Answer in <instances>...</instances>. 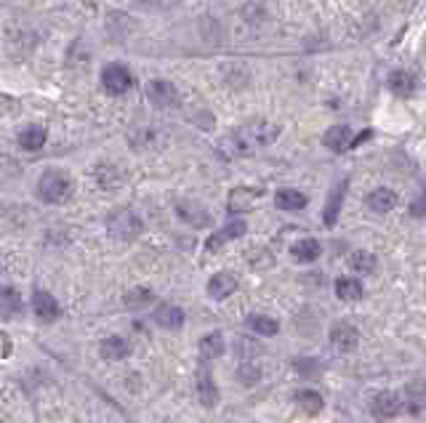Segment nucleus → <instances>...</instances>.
<instances>
[{
	"instance_id": "nucleus-14",
	"label": "nucleus",
	"mask_w": 426,
	"mask_h": 423,
	"mask_svg": "<svg viewBox=\"0 0 426 423\" xmlns=\"http://www.w3.org/2000/svg\"><path fill=\"white\" fill-rule=\"evenodd\" d=\"M344 192H346V182H339L333 187V192H330L328 203L322 208V224L325 227H333L336 224V218L341 213V200H344Z\"/></svg>"
},
{
	"instance_id": "nucleus-20",
	"label": "nucleus",
	"mask_w": 426,
	"mask_h": 423,
	"mask_svg": "<svg viewBox=\"0 0 426 423\" xmlns=\"http://www.w3.org/2000/svg\"><path fill=\"white\" fill-rule=\"evenodd\" d=\"M363 282L354 277H339L336 279V296H339L341 301H360L363 298Z\"/></svg>"
},
{
	"instance_id": "nucleus-8",
	"label": "nucleus",
	"mask_w": 426,
	"mask_h": 423,
	"mask_svg": "<svg viewBox=\"0 0 426 423\" xmlns=\"http://www.w3.org/2000/svg\"><path fill=\"white\" fill-rule=\"evenodd\" d=\"M234 291H237V279H234L232 272H219V274H213V277L208 279V296L213 301H224Z\"/></svg>"
},
{
	"instance_id": "nucleus-27",
	"label": "nucleus",
	"mask_w": 426,
	"mask_h": 423,
	"mask_svg": "<svg viewBox=\"0 0 426 423\" xmlns=\"http://www.w3.org/2000/svg\"><path fill=\"white\" fill-rule=\"evenodd\" d=\"M179 216L187 224H192V227H206L208 221H211L208 210H203L200 206H189V203H179Z\"/></svg>"
},
{
	"instance_id": "nucleus-18",
	"label": "nucleus",
	"mask_w": 426,
	"mask_h": 423,
	"mask_svg": "<svg viewBox=\"0 0 426 423\" xmlns=\"http://www.w3.org/2000/svg\"><path fill=\"white\" fill-rule=\"evenodd\" d=\"M306 203H309V197L299 189H280L275 194V206L280 210H304Z\"/></svg>"
},
{
	"instance_id": "nucleus-9",
	"label": "nucleus",
	"mask_w": 426,
	"mask_h": 423,
	"mask_svg": "<svg viewBox=\"0 0 426 423\" xmlns=\"http://www.w3.org/2000/svg\"><path fill=\"white\" fill-rule=\"evenodd\" d=\"M245 229H248V224H245L243 218H234V221H230V224H227L224 229L216 232L213 237H208L206 248H208V251H219L221 245H227V242L237 240V237H243Z\"/></svg>"
},
{
	"instance_id": "nucleus-19",
	"label": "nucleus",
	"mask_w": 426,
	"mask_h": 423,
	"mask_svg": "<svg viewBox=\"0 0 426 423\" xmlns=\"http://www.w3.org/2000/svg\"><path fill=\"white\" fill-rule=\"evenodd\" d=\"M322 144L328 146V149H333V152L346 149V146L352 144V128H349V125H333L330 131H325Z\"/></svg>"
},
{
	"instance_id": "nucleus-5",
	"label": "nucleus",
	"mask_w": 426,
	"mask_h": 423,
	"mask_svg": "<svg viewBox=\"0 0 426 423\" xmlns=\"http://www.w3.org/2000/svg\"><path fill=\"white\" fill-rule=\"evenodd\" d=\"M330 343H333V349L339 351V354H349V351L357 349L360 333L349 322H336V325L330 327Z\"/></svg>"
},
{
	"instance_id": "nucleus-13",
	"label": "nucleus",
	"mask_w": 426,
	"mask_h": 423,
	"mask_svg": "<svg viewBox=\"0 0 426 423\" xmlns=\"http://www.w3.org/2000/svg\"><path fill=\"white\" fill-rule=\"evenodd\" d=\"M128 341L120 339V336H110V339L101 341V346H99V354L104 357V360H110V362H118V360H125L128 357Z\"/></svg>"
},
{
	"instance_id": "nucleus-3",
	"label": "nucleus",
	"mask_w": 426,
	"mask_h": 423,
	"mask_svg": "<svg viewBox=\"0 0 426 423\" xmlns=\"http://www.w3.org/2000/svg\"><path fill=\"white\" fill-rule=\"evenodd\" d=\"M261 197H264L261 187H234L230 192V200H227V210L230 213H248L261 203Z\"/></svg>"
},
{
	"instance_id": "nucleus-22",
	"label": "nucleus",
	"mask_w": 426,
	"mask_h": 423,
	"mask_svg": "<svg viewBox=\"0 0 426 423\" xmlns=\"http://www.w3.org/2000/svg\"><path fill=\"white\" fill-rule=\"evenodd\" d=\"M293 402L306 412V415H317V412L322 410V397L312 391V389H301V391H296L293 394Z\"/></svg>"
},
{
	"instance_id": "nucleus-30",
	"label": "nucleus",
	"mask_w": 426,
	"mask_h": 423,
	"mask_svg": "<svg viewBox=\"0 0 426 423\" xmlns=\"http://www.w3.org/2000/svg\"><path fill=\"white\" fill-rule=\"evenodd\" d=\"M237 378L243 381L245 386H253L256 381L261 378V367H258V365H253V362L240 365V367H237Z\"/></svg>"
},
{
	"instance_id": "nucleus-26",
	"label": "nucleus",
	"mask_w": 426,
	"mask_h": 423,
	"mask_svg": "<svg viewBox=\"0 0 426 423\" xmlns=\"http://www.w3.org/2000/svg\"><path fill=\"white\" fill-rule=\"evenodd\" d=\"M349 266H352L357 274H373L376 272V255L368 253V251H354L349 255Z\"/></svg>"
},
{
	"instance_id": "nucleus-1",
	"label": "nucleus",
	"mask_w": 426,
	"mask_h": 423,
	"mask_svg": "<svg viewBox=\"0 0 426 423\" xmlns=\"http://www.w3.org/2000/svg\"><path fill=\"white\" fill-rule=\"evenodd\" d=\"M37 192L46 203L59 206L64 200H70L75 192V182L67 170H46L43 179L37 182Z\"/></svg>"
},
{
	"instance_id": "nucleus-23",
	"label": "nucleus",
	"mask_w": 426,
	"mask_h": 423,
	"mask_svg": "<svg viewBox=\"0 0 426 423\" xmlns=\"http://www.w3.org/2000/svg\"><path fill=\"white\" fill-rule=\"evenodd\" d=\"M405 394H408V408L413 412L424 410L426 405V381L424 378H415V381H411L408 386H405Z\"/></svg>"
},
{
	"instance_id": "nucleus-34",
	"label": "nucleus",
	"mask_w": 426,
	"mask_h": 423,
	"mask_svg": "<svg viewBox=\"0 0 426 423\" xmlns=\"http://www.w3.org/2000/svg\"><path fill=\"white\" fill-rule=\"evenodd\" d=\"M251 343H253V341H248V339L237 341V354H240V351H243V354H256L258 346H251Z\"/></svg>"
},
{
	"instance_id": "nucleus-24",
	"label": "nucleus",
	"mask_w": 426,
	"mask_h": 423,
	"mask_svg": "<svg viewBox=\"0 0 426 423\" xmlns=\"http://www.w3.org/2000/svg\"><path fill=\"white\" fill-rule=\"evenodd\" d=\"M46 139H49V131L43 125H30L19 136V144L25 146V149H30V152H35V149H40V146L46 144Z\"/></svg>"
},
{
	"instance_id": "nucleus-25",
	"label": "nucleus",
	"mask_w": 426,
	"mask_h": 423,
	"mask_svg": "<svg viewBox=\"0 0 426 423\" xmlns=\"http://www.w3.org/2000/svg\"><path fill=\"white\" fill-rule=\"evenodd\" d=\"M387 85H389V91L394 94V96H411L413 94V77L408 72H402V70H397V72L389 75V80H387Z\"/></svg>"
},
{
	"instance_id": "nucleus-29",
	"label": "nucleus",
	"mask_w": 426,
	"mask_h": 423,
	"mask_svg": "<svg viewBox=\"0 0 426 423\" xmlns=\"http://www.w3.org/2000/svg\"><path fill=\"white\" fill-rule=\"evenodd\" d=\"M248 264H251V269H269V266H275V258L267 248H256L248 253Z\"/></svg>"
},
{
	"instance_id": "nucleus-28",
	"label": "nucleus",
	"mask_w": 426,
	"mask_h": 423,
	"mask_svg": "<svg viewBox=\"0 0 426 423\" xmlns=\"http://www.w3.org/2000/svg\"><path fill=\"white\" fill-rule=\"evenodd\" d=\"M152 298H155L152 291H146V288H134V291L125 293V298H123V301H125L128 309H142V306H146Z\"/></svg>"
},
{
	"instance_id": "nucleus-15",
	"label": "nucleus",
	"mask_w": 426,
	"mask_h": 423,
	"mask_svg": "<svg viewBox=\"0 0 426 423\" xmlns=\"http://www.w3.org/2000/svg\"><path fill=\"white\" fill-rule=\"evenodd\" d=\"M394 206H397V192H391L387 187H378L368 194V208L376 213H389Z\"/></svg>"
},
{
	"instance_id": "nucleus-7",
	"label": "nucleus",
	"mask_w": 426,
	"mask_h": 423,
	"mask_svg": "<svg viewBox=\"0 0 426 423\" xmlns=\"http://www.w3.org/2000/svg\"><path fill=\"white\" fill-rule=\"evenodd\" d=\"M146 96H149V101L160 109H168L179 101L176 85L168 83V80H152V83L146 85Z\"/></svg>"
},
{
	"instance_id": "nucleus-4",
	"label": "nucleus",
	"mask_w": 426,
	"mask_h": 423,
	"mask_svg": "<svg viewBox=\"0 0 426 423\" xmlns=\"http://www.w3.org/2000/svg\"><path fill=\"white\" fill-rule=\"evenodd\" d=\"M101 85L107 88V94L120 96V94H125V91H131L134 77H131V72H128V67H123V64H107V67H104V72H101Z\"/></svg>"
},
{
	"instance_id": "nucleus-11",
	"label": "nucleus",
	"mask_w": 426,
	"mask_h": 423,
	"mask_svg": "<svg viewBox=\"0 0 426 423\" xmlns=\"http://www.w3.org/2000/svg\"><path fill=\"white\" fill-rule=\"evenodd\" d=\"M197 399L203 402V408H213L219 402V386L213 384L208 367H200V373H197Z\"/></svg>"
},
{
	"instance_id": "nucleus-21",
	"label": "nucleus",
	"mask_w": 426,
	"mask_h": 423,
	"mask_svg": "<svg viewBox=\"0 0 426 423\" xmlns=\"http://www.w3.org/2000/svg\"><path fill=\"white\" fill-rule=\"evenodd\" d=\"M221 354H224V336L219 330H213V333H208V336L200 339V357L203 360H219Z\"/></svg>"
},
{
	"instance_id": "nucleus-6",
	"label": "nucleus",
	"mask_w": 426,
	"mask_h": 423,
	"mask_svg": "<svg viewBox=\"0 0 426 423\" xmlns=\"http://www.w3.org/2000/svg\"><path fill=\"white\" fill-rule=\"evenodd\" d=\"M32 312H35V317L40 322H56L61 317V306L49 291H40V288H37V291L32 293Z\"/></svg>"
},
{
	"instance_id": "nucleus-32",
	"label": "nucleus",
	"mask_w": 426,
	"mask_h": 423,
	"mask_svg": "<svg viewBox=\"0 0 426 423\" xmlns=\"http://www.w3.org/2000/svg\"><path fill=\"white\" fill-rule=\"evenodd\" d=\"M296 370L301 375H306V378H315V375H320V367H317L315 360H299L296 362Z\"/></svg>"
},
{
	"instance_id": "nucleus-35",
	"label": "nucleus",
	"mask_w": 426,
	"mask_h": 423,
	"mask_svg": "<svg viewBox=\"0 0 426 423\" xmlns=\"http://www.w3.org/2000/svg\"><path fill=\"white\" fill-rule=\"evenodd\" d=\"M365 139H370V131H363V133H360V136H357V139H352V144H349V146L363 144V141H365Z\"/></svg>"
},
{
	"instance_id": "nucleus-33",
	"label": "nucleus",
	"mask_w": 426,
	"mask_h": 423,
	"mask_svg": "<svg viewBox=\"0 0 426 423\" xmlns=\"http://www.w3.org/2000/svg\"><path fill=\"white\" fill-rule=\"evenodd\" d=\"M408 213H411V216H415V218H424L426 216V192L421 194L418 200H413V203H411Z\"/></svg>"
},
{
	"instance_id": "nucleus-10",
	"label": "nucleus",
	"mask_w": 426,
	"mask_h": 423,
	"mask_svg": "<svg viewBox=\"0 0 426 423\" xmlns=\"http://www.w3.org/2000/svg\"><path fill=\"white\" fill-rule=\"evenodd\" d=\"M400 410H402V397L397 391H381V394L373 399V415L381 418V421L394 418Z\"/></svg>"
},
{
	"instance_id": "nucleus-2",
	"label": "nucleus",
	"mask_w": 426,
	"mask_h": 423,
	"mask_svg": "<svg viewBox=\"0 0 426 423\" xmlns=\"http://www.w3.org/2000/svg\"><path fill=\"white\" fill-rule=\"evenodd\" d=\"M107 229L118 240H136L142 234V229H144V224H142V218L136 216L134 210H115L107 218Z\"/></svg>"
},
{
	"instance_id": "nucleus-12",
	"label": "nucleus",
	"mask_w": 426,
	"mask_h": 423,
	"mask_svg": "<svg viewBox=\"0 0 426 423\" xmlns=\"http://www.w3.org/2000/svg\"><path fill=\"white\" fill-rule=\"evenodd\" d=\"M155 322L165 330H179L184 325V312L173 303H160L155 309Z\"/></svg>"
},
{
	"instance_id": "nucleus-31",
	"label": "nucleus",
	"mask_w": 426,
	"mask_h": 423,
	"mask_svg": "<svg viewBox=\"0 0 426 423\" xmlns=\"http://www.w3.org/2000/svg\"><path fill=\"white\" fill-rule=\"evenodd\" d=\"M22 309V301L13 291H0V312L11 315V312H19Z\"/></svg>"
},
{
	"instance_id": "nucleus-16",
	"label": "nucleus",
	"mask_w": 426,
	"mask_h": 423,
	"mask_svg": "<svg viewBox=\"0 0 426 423\" xmlns=\"http://www.w3.org/2000/svg\"><path fill=\"white\" fill-rule=\"evenodd\" d=\"M320 242L315 240V237H304V240L293 242L291 248V255L296 258V261H301V264H312V261H317L320 258Z\"/></svg>"
},
{
	"instance_id": "nucleus-17",
	"label": "nucleus",
	"mask_w": 426,
	"mask_h": 423,
	"mask_svg": "<svg viewBox=\"0 0 426 423\" xmlns=\"http://www.w3.org/2000/svg\"><path fill=\"white\" fill-rule=\"evenodd\" d=\"M245 325L251 327L256 336H261V339H272V336H277V330H280V322L269 315H251L245 320Z\"/></svg>"
}]
</instances>
